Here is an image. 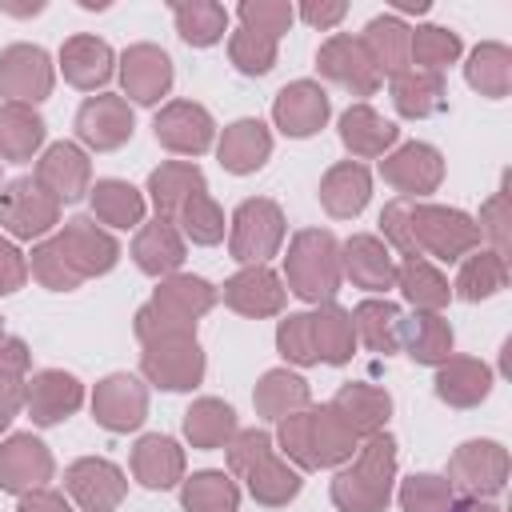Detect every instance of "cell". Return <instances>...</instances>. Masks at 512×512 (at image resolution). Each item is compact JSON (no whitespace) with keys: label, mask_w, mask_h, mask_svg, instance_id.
Instances as JSON below:
<instances>
[{"label":"cell","mask_w":512,"mask_h":512,"mask_svg":"<svg viewBox=\"0 0 512 512\" xmlns=\"http://www.w3.org/2000/svg\"><path fill=\"white\" fill-rule=\"evenodd\" d=\"M360 440L344 428V420L328 404H304L300 412H288L276 420V452L304 472L340 468L356 456Z\"/></svg>","instance_id":"6da1fadb"},{"label":"cell","mask_w":512,"mask_h":512,"mask_svg":"<svg viewBox=\"0 0 512 512\" xmlns=\"http://www.w3.org/2000/svg\"><path fill=\"white\" fill-rule=\"evenodd\" d=\"M220 300V292L192 272H172L164 280H156V292L148 304L136 308L132 316V332L140 344L152 340H176V336H196V324L204 312H212V304Z\"/></svg>","instance_id":"7a4b0ae2"},{"label":"cell","mask_w":512,"mask_h":512,"mask_svg":"<svg viewBox=\"0 0 512 512\" xmlns=\"http://www.w3.org/2000/svg\"><path fill=\"white\" fill-rule=\"evenodd\" d=\"M228 476L244 480L248 496L264 508H284L300 496V468H292L264 428H240L228 440Z\"/></svg>","instance_id":"3957f363"},{"label":"cell","mask_w":512,"mask_h":512,"mask_svg":"<svg viewBox=\"0 0 512 512\" xmlns=\"http://www.w3.org/2000/svg\"><path fill=\"white\" fill-rule=\"evenodd\" d=\"M396 488V440L388 432L368 436L352 464L332 476V504L340 512H384Z\"/></svg>","instance_id":"277c9868"},{"label":"cell","mask_w":512,"mask_h":512,"mask_svg":"<svg viewBox=\"0 0 512 512\" xmlns=\"http://www.w3.org/2000/svg\"><path fill=\"white\" fill-rule=\"evenodd\" d=\"M344 268H340V240L328 228H300L288 240L284 256V284L304 304H328L340 292Z\"/></svg>","instance_id":"5b68a950"},{"label":"cell","mask_w":512,"mask_h":512,"mask_svg":"<svg viewBox=\"0 0 512 512\" xmlns=\"http://www.w3.org/2000/svg\"><path fill=\"white\" fill-rule=\"evenodd\" d=\"M408 224H412V244L420 260H440V264H456L468 252L480 248V228L468 212L448 208V204H424L412 200L408 208Z\"/></svg>","instance_id":"8992f818"},{"label":"cell","mask_w":512,"mask_h":512,"mask_svg":"<svg viewBox=\"0 0 512 512\" xmlns=\"http://www.w3.org/2000/svg\"><path fill=\"white\" fill-rule=\"evenodd\" d=\"M284 232H288V220H284V208L268 196H248L236 204L232 212V224H228V252L236 264H268L280 244H284Z\"/></svg>","instance_id":"52a82bcc"},{"label":"cell","mask_w":512,"mask_h":512,"mask_svg":"<svg viewBox=\"0 0 512 512\" xmlns=\"http://www.w3.org/2000/svg\"><path fill=\"white\" fill-rule=\"evenodd\" d=\"M0 228L8 232V240L40 244L60 228V204L32 176H16L0 188Z\"/></svg>","instance_id":"ba28073f"},{"label":"cell","mask_w":512,"mask_h":512,"mask_svg":"<svg viewBox=\"0 0 512 512\" xmlns=\"http://www.w3.org/2000/svg\"><path fill=\"white\" fill-rule=\"evenodd\" d=\"M140 372L148 384L164 388V392H192L204 372V348L196 344V336H176V340H152L140 352Z\"/></svg>","instance_id":"9c48e42d"},{"label":"cell","mask_w":512,"mask_h":512,"mask_svg":"<svg viewBox=\"0 0 512 512\" xmlns=\"http://www.w3.org/2000/svg\"><path fill=\"white\" fill-rule=\"evenodd\" d=\"M448 484L464 496H500L508 484V448L496 440H464L448 456Z\"/></svg>","instance_id":"30bf717a"},{"label":"cell","mask_w":512,"mask_h":512,"mask_svg":"<svg viewBox=\"0 0 512 512\" xmlns=\"http://www.w3.org/2000/svg\"><path fill=\"white\" fill-rule=\"evenodd\" d=\"M56 84V68L52 56L40 44H8L0 48V96H8V104H40L52 96Z\"/></svg>","instance_id":"8fae6325"},{"label":"cell","mask_w":512,"mask_h":512,"mask_svg":"<svg viewBox=\"0 0 512 512\" xmlns=\"http://www.w3.org/2000/svg\"><path fill=\"white\" fill-rule=\"evenodd\" d=\"M116 76H120V88H124V100L132 104H160V96L172 92V56L160 48V44H128L116 60Z\"/></svg>","instance_id":"7c38bea8"},{"label":"cell","mask_w":512,"mask_h":512,"mask_svg":"<svg viewBox=\"0 0 512 512\" xmlns=\"http://www.w3.org/2000/svg\"><path fill=\"white\" fill-rule=\"evenodd\" d=\"M136 132V116H132V104L116 92H100V96H88L80 108H76V140L92 152H116L132 140Z\"/></svg>","instance_id":"4fadbf2b"},{"label":"cell","mask_w":512,"mask_h":512,"mask_svg":"<svg viewBox=\"0 0 512 512\" xmlns=\"http://www.w3.org/2000/svg\"><path fill=\"white\" fill-rule=\"evenodd\" d=\"M380 176L384 184H392L404 200H424L440 188L444 180V156L440 148L424 144V140H408L400 148H392L384 160H380Z\"/></svg>","instance_id":"5bb4252c"},{"label":"cell","mask_w":512,"mask_h":512,"mask_svg":"<svg viewBox=\"0 0 512 512\" xmlns=\"http://www.w3.org/2000/svg\"><path fill=\"white\" fill-rule=\"evenodd\" d=\"M92 420L104 432H136L148 420V384L132 372H112L92 388Z\"/></svg>","instance_id":"9a60e30c"},{"label":"cell","mask_w":512,"mask_h":512,"mask_svg":"<svg viewBox=\"0 0 512 512\" xmlns=\"http://www.w3.org/2000/svg\"><path fill=\"white\" fill-rule=\"evenodd\" d=\"M156 144L176 156H204L216 140V120L196 100H168L152 120Z\"/></svg>","instance_id":"2e32d148"},{"label":"cell","mask_w":512,"mask_h":512,"mask_svg":"<svg viewBox=\"0 0 512 512\" xmlns=\"http://www.w3.org/2000/svg\"><path fill=\"white\" fill-rule=\"evenodd\" d=\"M64 488L84 512H116L128 496V476L104 456H80L64 468Z\"/></svg>","instance_id":"e0dca14e"},{"label":"cell","mask_w":512,"mask_h":512,"mask_svg":"<svg viewBox=\"0 0 512 512\" xmlns=\"http://www.w3.org/2000/svg\"><path fill=\"white\" fill-rule=\"evenodd\" d=\"M316 68H320L324 80L340 84V88L352 92V96H376V88L384 84V76H380L376 64L368 60L364 44H360L356 36H348V32H336V36H328V40L320 44Z\"/></svg>","instance_id":"ac0fdd59"},{"label":"cell","mask_w":512,"mask_h":512,"mask_svg":"<svg viewBox=\"0 0 512 512\" xmlns=\"http://www.w3.org/2000/svg\"><path fill=\"white\" fill-rule=\"evenodd\" d=\"M52 472H56V460L40 436L12 432L8 440H0V492H12V496L36 492L52 480Z\"/></svg>","instance_id":"d6986e66"},{"label":"cell","mask_w":512,"mask_h":512,"mask_svg":"<svg viewBox=\"0 0 512 512\" xmlns=\"http://www.w3.org/2000/svg\"><path fill=\"white\" fill-rule=\"evenodd\" d=\"M56 204H72L80 196H88L92 188V160L80 144L72 140H56L40 152L36 160V176H32Z\"/></svg>","instance_id":"ffe728a7"},{"label":"cell","mask_w":512,"mask_h":512,"mask_svg":"<svg viewBox=\"0 0 512 512\" xmlns=\"http://www.w3.org/2000/svg\"><path fill=\"white\" fill-rule=\"evenodd\" d=\"M84 404V384L64 368H40L32 380H24V408L36 428H52Z\"/></svg>","instance_id":"44dd1931"},{"label":"cell","mask_w":512,"mask_h":512,"mask_svg":"<svg viewBox=\"0 0 512 512\" xmlns=\"http://www.w3.org/2000/svg\"><path fill=\"white\" fill-rule=\"evenodd\" d=\"M56 244L64 248V256H68L72 268L80 272V280L104 276V272H112L116 260H120L116 236L104 232L92 216H72V220H64V228L56 232Z\"/></svg>","instance_id":"7402d4cb"},{"label":"cell","mask_w":512,"mask_h":512,"mask_svg":"<svg viewBox=\"0 0 512 512\" xmlns=\"http://www.w3.org/2000/svg\"><path fill=\"white\" fill-rule=\"evenodd\" d=\"M328 116H332V100L316 80H292L272 100V120L292 140L316 136L328 124Z\"/></svg>","instance_id":"603a6c76"},{"label":"cell","mask_w":512,"mask_h":512,"mask_svg":"<svg viewBox=\"0 0 512 512\" xmlns=\"http://www.w3.org/2000/svg\"><path fill=\"white\" fill-rule=\"evenodd\" d=\"M288 300L284 280L268 268V264H248L240 272H232L224 280V304L248 320H264V316H280Z\"/></svg>","instance_id":"cb8c5ba5"},{"label":"cell","mask_w":512,"mask_h":512,"mask_svg":"<svg viewBox=\"0 0 512 512\" xmlns=\"http://www.w3.org/2000/svg\"><path fill=\"white\" fill-rule=\"evenodd\" d=\"M60 72L72 88L96 92L116 76V52L108 40H100L92 32H76L60 44Z\"/></svg>","instance_id":"d4e9b609"},{"label":"cell","mask_w":512,"mask_h":512,"mask_svg":"<svg viewBox=\"0 0 512 512\" xmlns=\"http://www.w3.org/2000/svg\"><path fill=\"white\" fill-rule=\"evenodd\" d=\"M340 268L364 292H388V288H396L392 248L380 236H372V232H356V236H348L340 244Z\"/></svg>","instance_id":"484cf974"},{"label":"cell","mask_w":512,"mask_h":512,"mask_svg":"<svg viewBox=\"0 0 512 512\" xmlns=\"http://www.w3.org/2000/svg\"><path fill=\"white\" fill-rule=\"evenodd\" d=\"M268 156H272V132H268V124L256 120V116L232 120V124L220 132V140H216V160H220V168L232 172V176H252V172H260V168L268 164Z\"/></svg>","instance_id":"4316f807"},{"label":"cell","mask_w":512,"mask_h":512,"mask_svg":"<svg viewBox=\"0 0 512 512\" xmlns=\"http://www.w3.org/2000/svg\"><path fill=\"white\" fill-rule=\"evenodd\" d=\"M328 408L344 420V428H348L356 440H368V436L384 432V424H388V416H392V396H388L384 388H376V384L352 380V384H344V388L328 400Z\"/></svg>","instance_id":"83f0119b"},{"label":"cell","mask_w":512,"mask_h":512,"mask_svg":"<svg viewBox=\"0 0 512 512\" xmlns=\"http://www.w3.org/2000/svg\"><path fill=\"white\" fill-rule=\"evenodd\" d=\"M320 208L332 220H352L372 200V172L360 160H340L320 176Z\"/></svg>","instance_id":"f1b7e54d"},{"label":"cell","mask_w":512,"mask_h":512,"mask_svg":"<svg viewBox=\"0 0 512 512\" xmlns=\"http://www.w3.org/2000/svg\"><path fill=\"white\" fill-rule=\"evenodd\" d=\"M184 256H188V240L180 236V228H176L172 220L156 216L152 224H140V228H136V240H132V260H136V268H140L144 276L164 280V276L180 272Z\"/></svg>","instance_id":"f546056e"},{"label":"cell","mask_w":512,"mask_h":512,"mask_svg":"<svg viewBox=\"0 0 512 512\" xmlns=\"http://www.w3.org/2000/svg\"><path fill=\"white\" fill-rule=\"evenodd\" d=\"M492 384H496L492 368L484 360H476V356H448L436 368V380H432L436 396L448 408H476V404H484Z\"/></svg>","instance_id":"4dcf8cb0"},{"label":"cell","mask_w":512,"mask_h":512,"mask_svg":"<svg viewBox=\"0 0 512 512\" xmlns=\"http://www.w3.org/2000/svg\"><path fill=\"white\" fill-rule=\"evenodd\" d=\"M132 476L152 492L176 488L184 480V448L164 432L140 436L132 448Z\"/></svg>","instance_id":"1f68e13d"},{"label":"cell","mask_w":512,"mask_h":512,"mask_svg":"<svg viewBox=\"0 0 512 512\" xmlns=\"http://www.w3.org/2000/svg\"><path fill=\"white\" fill-rule=\"evenodd\" d=\"M400 140V128L392 120H384L372 104H348L340 112V144L356 156V160H376L388 156V148Z\"/></svg>","instance_id":"d6a6232c"},{"label":"cell","mask_w":512,"mask_h":512,"mask_svg":"<svg viewBox=\"0 0 512 512\" xmlns=\"http://www.w3.org/2000/svg\"><path fill=\"white\" fill-rule=\"evenodd\" d=\"M368 52V60L376 64L380 76H400L412 68V56H408V40H412V28L400 20V16H372L364 24V36H356Z\"/></svg>","instance_id":"836d02e7"},{"label":"cell","mask_w":512,"mask_h":512,"mask_svg":"<svg viewBox=\"0 0 512 512\" xmlns=\"http://www.w3.org/2000/svg\"><path fill=\"white\" fill-rule=\"evenodd\" d=\"M48 124L32 104H0V164H24L44 148Z\"/></svg>","instance_id":"e575fe53"},{"label":"cell","mask_w":512,"mask_h":512,"mask_svg":"<svg viewBox=\"0 0 512 512\" xmlns=\"http://www.w3.org/2000/svg\"><path fill=\"white\" fill-rule=\"evenodd\" d=\"M452 324L440 312H412L408 320H400V348L428 368H440L452 356Z\"/></svg>","instance_id":"d590c367"},{"label":"cell","mask_w":512,"mask_h":512,"mask_svg":"<svg viewBox=\"0 0 512 512\" xmlns=\"http://www.w3.org/2000/svg\"><path fill=\"white\" fill-rule=\"evenodd\" d=\"M204 188H208L204 172L196 164H188V160H164L160 168L148 172V196L156 204V216H164V220H176L184 200L204 192Z\"/></svg>","instance_id":"8d00e7d4"},{"label":"cell","mask_w":512,"mask_h":512,"mask_svg":"<svg viewBox=\"0 0 512 512\" xmlns=\"http://www.w3.org/2000/svg\"><path fill=\"white\" fill-rule=\"evenodd\" d=\"M240 432L236 424V412L232 404H224L220 396H200L188 404L184 412V440L200 452H212V448H228V440Z\"/></svg>","instance_id":"74e56055"},{"label":"cell","mask_w":512,"mask_h":512,"mask_svg":"<svg viewBox=\"0 0 512 512\" xmlns=\"http://www.w3.org/2000/svg\"><path fill=\"white\" fill-rule=\"evenodd\" d=\"M348 316H352V332H356V340H360L368 352L392 356V352L400 348V320H404V312H400L388 296L360 300Z\"/></svg>","instance_id":"f35d334b"},{"label":"cell","mask_w":512,"mask_h":512,"mask_svg":"<svg viewBox=\"0 0 512 512\" xmlns=\"http://www.w3.org/2000/svg\"><path fill=\"white\" fill-rule=\"evenodd\" d=\"M392 104L400 116L408 120H428L436 112L448 108V84L440 72H420V68H408L392 80Z\"/></svg>","instance_id":"ab89813d"},{"label":"cell","mask_w":512,"mask_h":512,"mask_svg":"<svg viewBox=\"0 0 512 512\" xmlns=\"http://www.w3.org/2000/svg\"><path fill=\"white\" fill-rule=\"evenodd\" d=\"M464 80L472 92L488 96V100H504L512 92V48L500 40H484L468 52L464 64Z\"/></svg>","instance_id":"60d3db41"},{"label":"cell","mask_w":512,"mask_h":512,"mask_svg":"<svg viewBox=\"0 0 512 512\" xmlns=\"http://www.w3.org/2000/svg\"><path fill=\"white\" fill-rule=\"evenodd\" d=\"M88 200H92V216L108 228H140L144 224V208H148L144 192L132 188L128 180H116V176L96 180L88 188Z\"/></svg>","instance_id":"b9f144b4"},{"label":"cell","mask_w":512,"mask_h":512,"mask_svg":"<svg viewBox=\"0 0 512 512\" xmlns=\"http://www.w3.org/2000/svg\"><path fill=\"white\" fill-rule=\"evenodd\" d=\"M308 316H312V340H316L320 364H332V368L348 364L356 352V332H352L348 308L328 300V304H316V312H308Z\"/></svg>","instance_id":"7bdbcfd3"},{"label":"cell","mask_w":512,"mask_h":512,"mask_svg":"<svg viewBox=\"0 0 512 512\" xmlns=\"http://www.w3.org/2000/svg\"><path fill=\"white\" fill-rule=\"evenodd\" d=\"M252 404H256V416L284 420L288 412H300L308 404V380L288 368H268L252 388Z\"/></svg>","instance_id":"ee69618b"},{"label":"cell","mask_w":512,"mask_h":512,"mask_svg":"<svg viewBox=\"0 0 512 512\" xmlns=\"http://www.w3.org/2000/svg\"><path fill=\"white\" fill-rule=\"evenodd\" d=\"M508 288V260L496 256L492 248H476L460 260V276H456V296L468 304L492 300L496 292Z\"/></svg>","instance_id":"f6af8a7d"},{"label":"cell","mask_w":512,"mask_h":512,"mask_svg":"<svg viewBox=\"0 0 512 512\" xmlns=\"http://www.w3.org/2000/svg\"><path fill=\"white\" fill-rule=\"evenodd\" d=\"M396 288L404 292V300L416 308V312H440L448 308L452 300V288L444 280V272L432 264V260H404L396 264Z\"/></svg>","instance_id":"bcb514c9"},{"label":"cell","mask_w":512,"mask_h":512,"mask_svg":"<svg viewBox=\"0 0 512 512\" xmlns=\"http://www.w3.org/2000/svg\"><path fill=\"white\" fill-rule=\"evenodd\" d=\"M236 504H240V488L220 468H204V472H192L180 480L184 512H236Z\"/></svg>","instance_id":"7dc6e473"},{"label":"cell","mask_w":512,"mask_h":512,"mask_svg":"<svg viewBox=\"0 0 512 512\" xmlns=\"http://www.w3.org/2000/svg\"><path fill=\"white\" fill-rule=\"evenodd\" d=\"M172 20H176V32H180V40L188 48H212L228 32V8L216 4V0H184V4H172Z\"/></svg>","instance_id":"c3c4849f"},{"label":"cell","mask_w":512,"mask_h":512,"mask_svg":"<svg viewBox=\"0 0 512 512\" xmlns=\"http://www.w3.org/2000/svg\"><path fill=\"white\" fill-rule=\"evenodd\" d=\"M460 52H464V44H460V36L452 28H444V24H420V28H412V40H408L412 68L440 72L444 76V68L456 64Z\"/></svg>","instance_id":"681fc988"},{"label":"cell","mask_w":512,"mask_h":512,"mask_svg":"<svg viewBox=\"0 0 512 512\" xmlns=\"http://www.w3.org/2000/svg\"><path fill=\"white\" fill-rule=\"evenodd\" d=\"M172 224L180 228L184 240H192V244H200V248H212V244L224 240V208L208 196V188L196 192V196H188Z\"/></svg>","instance_id":"f907efd6"},{"label":"cell","mask_w":512,"mask_h":512,"mask_svg":"<svg viewBox=\"0 0 512 512\" xmlns=\"http://www.w3.org/2000/svg\"><path fill=\"white\" fill-rule=\"evenodd\" d=\"M404 512H452L456 508V488L448 484V476L436 472H412L400 492H396Z\"/></svg>","instance_id":"816d5d0a"},{"label":"cell","mask_w":512,"mask_h":512,"mask_svg":"<svg viewBox=\"0 0 512 512\" xmlns=\"http://www.w3.org/2000/svg\"><path fill=\"white\" fill-rule=\"evenodd\" d=\"M28 272L48 288V292H76L84 280L80 272L72 268V260L64 256V248L56 244V236L32 244V260H28Z\"/></svg>","instance_id":"f5cc1de1"},{"label":"cell","mask_w":512,"mask_h":512,"mask_svg":"<svg viewBox=\"0 0 512 512\" xmlns=\"http://www.w3.org/2000/svg\"><path fill=\"white\" fill-rule=\"evenodd\" d=\"M228 60L244 76H264L276 64V40L260 36V32H248V28H236L228 36Z\"/></svg>","instance_id":"db71d44e"},{"label":"cell","mask_w":512,"mask_h":512,"mask_svg":"<svg viewBox=\"0 0 512 512\" xmlns=\"http://www.w3.org/2000/svg\"><path fill=\"white\" fill-rule=\"evenodd\" d=\"M276 352H280L288 364H296V368L320 364L316 340H312V316H308V312H288V316L276 324Z\"/></svg>","instance_id":"11a10c76"},{"label":"cell","mask_w":512,"mask_h":512,"mask_svg":"<svg viewBox=\"0 0 512 512\" xmlns=\"http://www.w3.org/2000/svg\"><path fill=\"white\" fill-rule=\"evenodd\" d=\"M236 16H240V28L280 40V36L292 28L296 8H292L288 0H244V4L236 8Z\"/></svg>","instance_id":"9f6ffc18"},{"label":"cell","mask_w":512,"mask_h":512,"mask_svg":"<svg viewBox=\"0 0 512 512\" xmlns=\"http://www.w3.org/2000/svg\"><path fill=\"white\" fill-rule=\"evenodd\" d=\"M508 224H512V208H508V188L492 192L484 204H480V240H492V252L508 260Z\"/></svg>","instance_id":"6f0895ef"},{"label":"cell","mask_w":512,"mask_h":512,"mask_svg":"<svg viewBox=\"0 0 512 512\" xmlns=\"http://www.w3.org/2000/svg\"><path fill=\"white\" fill-rule=\"evenodd\" d=\"M28 284V256L16 248V240L0 236V296H12Z\"/></svg>","instance_id":"680465c9"},{"label":"cell","mask_w":512,"mask_h":512,"mask_svg":"<svg viewBox=\"0 0 512 512\" xmlns=\"http://www.w3.org/2000/svg\"><path fill=\"white\" fill-rule=\"evenodd\" d=\"M348 16V4L344 0H304L300 4V20L304 24H312V28H336L340 20Z\"/></svg>","instance_id":"91938a15"},{"label":"cell","mask_w":512,"mask_h":512,"mask_svg":"<svg viewBox=\"0 0 512 512\" xmlns=\"http://www.w3.org/2000/svg\"><path fill=\"white\" fill-rule=\"evenodd\" d=\"M32 364V352L20 336H0V376H24Z\"/></svg>","instance_id":"94428289"},{"label":"cell","mask_w":512,"mask_h":512,"mask_svg":"<svg viewBox=\"0 0 512 512\" xmlns=\"http://www.w3.org/2000/svg\"><path fill=\"white\" fill-rule=\"evenodd\" d=\"M24 408V376H0V432L20 416Z\"/></svg>","instance_id":"6125c7cd"},{"label":"cell","mask_w":512,"mask_h":512,"mask_svg":"<svg viewBox=\"0 0 512 512\" xmlns=\"http://www.w3.org/2000/svg\"><path fill=\"white\" fill-rule=\"evenodd\" d=\"M16 512H72V504L64 500V492H52V488H36V492H24Z\"/></svg>","instance_id":"be15d7a7"},{"label":"cell","mask_w":512,"mask_h":512,"mask_svg":"<svg viewBox=\"0 0 512 512\" xmlns=\"http://www.w3.org/2000/svg\"><path fill=\"white\" fill-rule=\"evenodd\" d=\"M452 512H500L492 500H480V496H464V500H456V508Z\"/></svg>","instance_id":"e7e4bbea"},{"label":"cell","mask_w":512,"mask_h":512,"mask_svg":"<svg viewBox=\"0 0 512 512\" xmlns=\"http://www.w3.org/2000/svg\"><path fill=\"white\" fill-rule=\"evenodd\" d=\"M0 336H4V328H0Z\"/></svg>","instance_id":"03108f58"}]
</instances>
